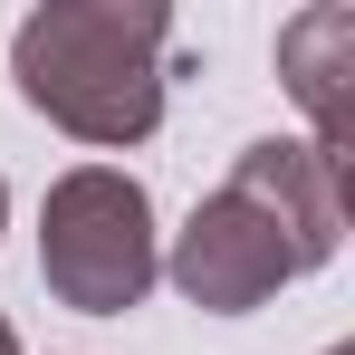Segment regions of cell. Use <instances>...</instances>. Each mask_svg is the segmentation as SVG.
Listing matches in <instances>:
<instances>
[{
    "label": "cell",
    "instance_id": "obj_5",
    "mask_svg": "<svg viewBox=\"0 0 355 355\" xmlns=\"http://www.w3.org/2000/svg\"><path fill=\"white\" fill-rule=\"evenodd\" d=\"M279 77H288V96L307 106V144L346 173V135H355V10L346 0H317V10H297L288 29H279Z\"/></svg>",
    "mask_w": 355,
    "mask_h": 355
},
{
    "label": "cell",
    "instance_id": "obj_7",
    "mask_svg": "<svg viewBox=\"0 0 355 355\" xmlns=\"http://www.w3.org/2000/svg\"><path fill=\"white\" fill-rule=\"evenodd\" d=\"M0 221H10V182H0Z\"/></svg>",
    "mask_w": 355,
    "mask_h": 355
},
{
    "label": "cell",
    "instance_id": "obj_1",
    "mask_svg": "<svg viewBox=\"0 0 355 355\" xmlns=\"http://www.w3.org/2000/svg\"><path fill=\"white\" fill-rule=\"evenodd\" d=\"M10 77L77 144H144L164 125L173 10L164 0H49L19 19Z\"/></svg>",
    "mask_w": 355,
    "mask_h": 355
},
{
    "label": "cell",
    "instance_id": "obj_8",
    "mask_svg": "<svg viewBox=\"0 0 355 355\" xmlns=\"http://www.w3.org/2000/svg\"><path fill=\"white\" fill-rule=\"evenodd\" d=\"M336 355H355V346H336Z\"/></svg>",
    "mask_w": 355,
    "mask_h": 355
},
{
    "label": "cell",
    "instance_id": "obj_6",
    "mask_svg": "<svg viewBox=\"0 0 355 355\" xmlns=\"http://www.w3.org/2000/svg\"><path fill=\"white\" fill-rule=\"evenodd\" d=\"M0 355H19V336H10V317H0Z\"/></svg>",
    "mask_w": 355,
    "mask_h": 355
},
{
    "label": "cell",
    "instance_id": "obj_4",
    "mask_svg": "<svg viewBox=\"0 0 355 355\" xmlns=\"http://www.w3.org/2000/svg\"><path fill=\"white\" fill-rule=\"evenodd\" d=\"M231 192L250 211H269V231L297 250V269H327L346 240V173L307 144V135H259L231 164Z\"/></svg>",
    "mask_w": 355,
    "mask_h": 355
},
{
    "label": "cell",
    "instance_id": "obj_3",
    "mask_svg": "<svg viewBox=\"0 0 355 355\" xmlns=\"http://www.w3.org/2000/svg\"><path fill=\"white\" fill-rule=\"evenodd\" d=\"M164 269H173V288L192 297L202 317H250L259 297H279L288 279H307L297 250L269 231V211H250L231 182L173 231V259H164Z\"/></svg>",
    "mask_w": 355,
    "mask_h": 355
},
{
    "label": "cell",
    "instance_id": "obj_2",
    "mask_svg": "<svg viewBox=\"0 0 355 355\" xmlns=\"http://www.w3.org/2000/svg\"><path fill=\"white\" fill-rule=\"evenodd\" d=\"M39 279H49V297L77 307V317H125V307H144V288L164 279L144 182L116 173V164L58 173L49 182V211H39Z\"/></svg>",
    "mask_w": 355,
    "mask_h": 355
}]
</instances>
